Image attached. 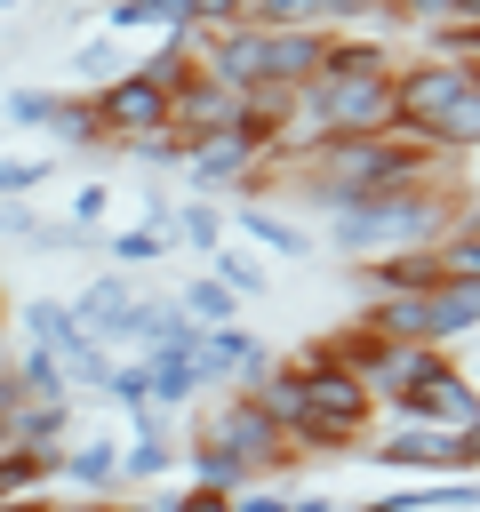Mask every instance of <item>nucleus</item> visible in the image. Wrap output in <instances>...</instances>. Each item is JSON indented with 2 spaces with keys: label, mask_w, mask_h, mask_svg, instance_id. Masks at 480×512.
<instances>
[{
  "label": "nucleus",
  "mask_w": 480,
  "mask_h": 512,
  "mask_svg": "<svg viewBox=\"0 0 480 512\" xmlns=\"http://www.w3.org/2000/svg\"><path fill=\"white\" fill-rule=\"evenodd\" d=\"M40 128H56L64 144H104V136H96V104H88V88H80V96H48V120H40Z\"/></svg>",
  "instance_id": "2eb2a0df"
},
{
  "label": "nucleus",
  "mask_w": 480,
  "mask_h": 512,
  "mask_svg": "<svg viewBox=\"0 0 480 512\" xmlns=\"http://www.w3.org/2000/svg\"><path fill=\"white\" fill-rule=\"evenodd\" d=\"M0 328H8V288H0Z\"/></svg>",
  "instance_id": "cd10ccee"
},
{
  "label": "nucleus",
  "mask_w": 480,
  "mask_h": 512,
  "mask_svg": "<svg viewBox=\"0 0 480 512\" xmlns=\"http://www.w3.org/2000/svg\"><path fill=\"white\" fill-rule=\"evenodd\" d=\"M360 456L400 464V472H456V432H432V424H392V432H384V440H368Z\"/></svg>",
  "instance_id": "1a4fd4ad"
},
{
  "label": "nucleus",
  "mask_w": 480,
  "mask_h": 512,
  "mask_svg": "<svg viewBox=\"0 0 480 512\" xmlns=\"http://www.w3.org/2000/svg\"><path fill=\"white\" fill-rule=\"evenodd\" d=\"M392 64H400V56H392L384 40L328 32L320 72L288 96L296 144H312V136H392Z\"/></svg>",
  "instance_id": "f257e3e1"
},
{
  "label": "nucleus",
  "mask_w": 480,
  "mask_h": 512,
  "mask_svg": "<svg viewBox=\"0 0 480 512\" xmlns=\"http://www.w3.org/2000/svg\"><path fill=\"white\" fill-rule=\"evenodd\" d=\"M56 512H144V504H128V496H80V504H56Z\"/></svg>",
  "instance_id": "393cba45"
},
{
  "label": "nucleus",
  "mask_w": 480,
  "mask_h": 512,
  "mask_svg": "<svg viewBox=\"0 0 480 512\" xmlns=\"http://www.w3.org/2000/svg\"><path fill=\"white\" fill-rule=\"evenodd\" d=\"M184 312H200L192 328H232V288L224 280H192L184 288Z\"/></svg>",
  "instance_id": "a211bd4d"
},
{
  "label": "nucleus",
  "mask_w": 480,
  "mask_h": 512,
  "mask_svg": "<svg viewBox=\"0 0 480 512\" xmlns=\"http://www.w3.org/2000/svg\"><path fill=\"white\" fill-rule=\"evenodd\" d=\"M168 232H184V240H200V248H208V240H216V216H208V208H184Z\"/></svg>",
  "instance_id": "412c9836"
},
{
  "label": "nucleus",
  "mask_w": 480,
  "mask_h": 512,
  "mask_svg": "<svg viewBox=\"0 0 480 512\" xmlns=\"http://www.w3.org/2000/svg\"><path fill=\"white\" fill-rule=\"evenodd\" d=\"M288 368H296V384H304V408H296V424H288V448H296V456H352V448H368V424H376L368 384H360L352 368H336L320 344H304Z\"/></svg>",
  "instance_id": "20e7f679"
},
{
  "label": "nucleus",
  "mask_w": 480,
  "mask_h": 512,
  "mask_svg": "<svg viewBox=\"0 0 480 512\" xmlns=\"http://www.w3.org/2000/svg\"><path fill=\"white\" fill-rule=\"evenodd\" d=\"M16 416V376H8V360H0V424Z\"/></svg>",
  "instance_id": "bb28decb"
},
{
  "label": "nucleus",
  "mask_w": 480,
  "mask_h": 512,
  "mask_svg": "<svg viewBox=\"0 0 480 512\" xmlns=\"http://www.w3.org/2000/svg\"><path fill=\"white\" fill-rule=\"evenodd\" d=\"M192 488H216V496H248V472L224 456V448H208V440H192Z\"/></svg>",
  "instance_id": "dca6fc26"
},
{
  "label": "nucleus",
  "mask_w": 480,
  "mask_h": 512,
  "mask_svg": "<svg viewBox=\"0 0 480 512\" xmlns=\"http://www.w3.org/2000/svg\"><path fill=\"white\" fill-rule=\"evenodd\" d=\"M168 512H232V496H216V488H184Z\"/></svg>",
  "instance_id": "5701e85b"
},
{
  "label": "nucleus",
  "mask_w": 480,
  "mask_h": 512,
  "mask_svg": "<svg viewBox=\"0 0 480 512\" xmlns=\"http://www.w3.org/2000/svg\"><path fill=\"white\" fill-rule=\"evenodd\" d=\"M392 424H432V432H472L480 424V384L456 360H432L416 392L392 400Z\"/></svg>",
  "instance_id": "0eeeda50"
},
{
  "label": "nucleus",
  "mask_w": 480,
  "mask_h": 512,
  "mask_svg": "<svg viewBox=\"0 0 480 512\" xmlns=\"http://www.w3.org/2000/svg\"><path fill=\"white\" fill-rule=\"evenodd\" d=\"M392 136L456 160L480 152V64L456 56H400L392 64Z\"/></svg>",
  "instance_id": "f03ea898"
},
{
  "label": "nucleus",
  "mask_w": 480,
  "mask_h": 512,
  "mask_svg": "<svg viewBox=\"0 0 480 512\" xmlns=\"http://www.w3.org/2000/svg\"><path fill=\"white\" fill-rule=\"evenodd\" d=\"M360 280H368V296H432L440 288V256L432 248H400V256L360 264Z\"/></svg>",
  "instance_id": "9d476101"
},
{
  "label": "nucleus",
  "mask_w": 480,
  "mask_h": 512,
  "mask_svg": "<svg viewBox=\"0 0 480 512\" xmlns=\"http://www.w3.org/2000/svg\"><path fill=\"white\" fill-rule=\"evenodd\" d=\"M8 112H16V120H32V128H40V120H48V96H40V88H16V96H8Z\"/></svg>",
  "instance_id": "b1692460"
},
{
  "label": "nucleus",
  "mask_w": 480,
  "mask_h": 512,
  "mask_svg": "<svg viewBox=\"0 0 480 512\" xmlns=\"http://www.w3.org/2000/svg\"><path fill=\"white\" fill-rule=\"evenodd\" d=\"M424 320H432V352H440L448 336H472V328H480V280H440V288L424 296Z\"/></svg>",
  "instance_id": "f8f14e48"
},
{
  "label": "nucleus",
  "mask_w": 480,
  "mask_h": 512,
  "mask_svg": "<svg viewBox=\"0 0 480 512\" xmlns=\"http://www.w3.org/2000/svg\"><path fill=\"white\" fill-rule=\"evenodd\" d=\"M432 256H440V280H480V216H464Z\"/></svg>",
  "instance_id": "f3484780"
},
{
  "label": "nucleus",
  "mask_w": 480,
  "mask_h": 512,
  "mask_svg": "<svg viewBox=\"0 0 480 512\" xmlns=\"http://www.w3.org/2000/svg\"><path fill=\"white\" fill-rule=\"evenodd\" d=\"M200 440H208V448H224V456H232L248 480H272V472H288V464H296L288 432H280V424H272V416L248 400V392H224V400L200 416Z\"/></svg>",
  "instance_id": "39448f33"
},
{
  "label": "nucleus",
  "mask_w": 480,
  "mask_h": 512,
  "mask_svg": "<svg viewBox=\"0 0 480 512\" xmlns=\"http://www.w3.org/2000/svg\"><path fill=\"white\" fill-rule=\"evenodd\" d=\"M56 456H64V448H56ZM56 456H48V448H0V504L40 496V480H56Z\"/></svg>",
  "instance_id": "ddd939ff"
},
{
  "label": "nucleus",
  "mask_w": 480,
  "mask_h": 512,
  "mask_svg": "<svg viewBox=\"0 0 480 512\" xmlns=\"http://www.w3.org/2000/svg\"><path fill=\"white\" fill-rule=\"evenodd\" d=\"M56 472H64L72 488H88V496L120 488V456H112V440H96V448H64V456H56Z\"/></svg>",
  "instance_id": "4468645a"
},
{
  "label": "nucleus",
  "mask_w": 480,
  "mask_h": 512,
  "mask_svg": "<svg viewBox=\"0 0 480 512\" xmlns=\"http://www.w3.org/2000/svg\"><path fill=\"white\" fill-rule=\"evenodd\" d=\"M128 152H136V160H160V168H168V160H184L168 136H144V144H128Z\"/></svg>",
  "instance_id": "a878e982"
},
{
  "label": "nucleus",
  "mask_w": 480,
  "mask_h": 512,
  "mask_svg": "<svg viewBox=\"0 0 480 512\" xmlns=\"http://www.w3.org/2000/svg\"><path fill=\"white\" fill-rule=\"evenodd\" d=\"M192 160V176L200 184H240V192H256L264 184V152L256 144H240V136H216V144H200V152H184Z\"/></svg>",
  "instance_id": "9b49d317"
},
{
  "label": "nucleus",
  "mask_w": 480,
  "mask_h": 512,
  "mask_svg": "<svg viewBox=\"0 0 480 512\" xmlns=\"http://www.w3.org/2000/svg\"><path fill=\"white\" fill-rule=\"evenodd\" d=\"M88 104H96V136H104V144L168 136V88H160V80H144L136 64H128V72H112L104 88H88Z\"/></svg>",
  "instance_id": "423d86ee"
},
{
  "label": "nucleus",
  "mask_w": 480,
  "mask_h": 512,
  "mask_svg": "<svg viewBox=\"0 0 480 512\" xmlns=\"http://www.w3.org/2000/svg\"><path fill=\"white\" fill-rule=\"evenodd\" d=\"M456 224H464L456 176H424V184H400V192H376V200L344 208L336 216V248L376 264V256H400V248H440Z\"/></svg>",
  "instance_id": "7ed1b4c3"
},
{
  "label": "nucleus",
  "mask_w": 480,
  "mask_h": 512,
  "mask_svg": "<svg viewBox=\"0 0 480 512\" xmlns=\"http://www.w3.org/2000/svg\"><path fill=\"white\" fill-rule=\"evenodd\" d=\"M232 104H240V96H224L208 72H192V80L168 96V144H176V152H200V144L232 136Z\"/></svg>",
  "instance_id": "6e6552de"
},
{
  "label": "nucleus",
  "mask_w": 480,
  "mask_h": 512,
  "mask_svg": "<svg viewBox=\"0 0 480 512\" xmlns=\"http://www.w3.org/2000/svg\"><path fill=\"white\" fill-rule=\"evenodd\" d=\"M216 280H232V288H264V272H256L248 256H224V248H216Z\"/></svg>",
  "instance_id": "aec40b11"
},
{
  "label": "nucleus",
  "mask_w": 480,
  "mask_h": 512,
  "mask_svg": "<svg viewBox=\"0 0 480 512\" xmlns=\"http://www.w3.org/2000/svg\"><path fill=\"white\" fill-rule=\"evenodd\" d=\"M48 176V160H8L0 168V192H24V184H40Z\"/></svg>",
  "instance_id": "4be33fe9"
},
{
  "label": "nucleus",
  "mask_w": 480,
  "mask_h": 512,
  "mask_svg": "<svg viewBox=\"0 0 480 512\" xmlns=\"http://www.w3.org/2000/svg\"><path fill=\"white\" fill-rule=\"evenodd\" d=\"M472 384H480V376H472Z\"/></svg>",
  "instance_id": "c85d7f7f"
},
{
  "label": "nucleus",
  "mask_w": 480,
  "mask_h": 512,
  "mask_svg": "<svg viewBox=\"0 0 480 512\" xmlns=\"http://www.w3.org/2000/svg\"><path fill=\"white\" fill-rule=\"evenodd\" d=\"M240 224H248V232H256V240H272V248H288V256H304V232H296V224H288V216H272V208H248V216H240Z\"/></svg>",
  "instance_id": "6ab92c4d"
}]
</instances>
